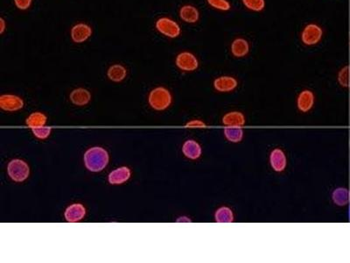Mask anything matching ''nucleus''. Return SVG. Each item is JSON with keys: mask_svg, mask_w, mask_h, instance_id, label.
I'll return each instance as SVG.
<instances>
[{"mask_svg": "<svg viewBox=\"0 0 350 263\" xmlns=\"http://www.w3.org/2000/svg\"><path fill=\"white\" fill-rule=\"evenodd\" d=\"M84 163L90 171L100 172L109 163V154L100 146L91 147L85 153Z\"/></svg>", "mask_w": 350, "mask_h": 263, "instance_id": "obj_1", "label": "nucleus"}, {"mask_svg": "<svg viewBox=\"0 0 350 263\" xmlns=\"http://www.w3.org/2000/svg\"><path fill=\"white\" fill-rule=\"evenodd\" d=\"M148 101H149L150 105L154 110H165L172 103V95L167 89L164 87H157L150 92Z\"/></svg>", "mask_w": 350, "mask_h": 263, "instance_id": "obj_2", "label": "nucleus"}, {"mask_svg": "<svg viewBox=\"0 0 350 263\" xmlns=\"http://www.w3.org/2000/svg\"><path fill=\"white\" fill-rule=\"evenodd\" d=\"M155 27L159 33L170 39L177 38L182 33L178 23L167 17H161L156 20Z\"/></svg>", "mask_w": 350, "mask_h": 263, "instance_id": "obj_3", "label": "nucleus"}, {"mask_svg": "<svg viewBox=\"0 0 350 263\" xmlns=\"http://www.w3.org/2000/svg\"><path fill=\"white\" fill-rule=\"evenodd\" d=\"M7 171L11 179L14 182H24L29 176V166L22 160H12L7 166Z\"/></svg>", "mask_w": 350, "mask_h": 263, "instance_id": "obj_4", "label": "nucleus"}, {"mask_svg": "<svg viewBox=\"0 0 350 263\" xmlns=\"http://www.w3.org/2000/svg\"><path fill=\"white\" fill-rule=\"evenodd\" d=\"M323 30L317 24L311 23L304 27L301 33L302 43L307 46L316 45L321 42Z\"/></svg>", "mask_w": 350, "mask_h": 263, "instance_id": "obj_5", "label": "nucleus"}, {"mask_svg": "<svg viewBox=\"0 0 350 263\" xmlns=\"http://www.w3.org/2000/svg\"><path fill=\"white\" fill-rule=\"evenodd\" d=\"M175 64L183 71H195L199 67V61L194 54L184 51L176 56Z\"/></svg>", "mask_w": 350, "mask_h": 263, "instance_id": "obj_6", "label": "nucleus"}, {"mask_svg": "<svg viewBox=\"0 0 350 263\" xmlns=\"http://www.w3.org/2000/svg\"><path fill=\"white\" fill-rule=\"evenodd\" d=\"M93 33V30L89 24L86 23H77L72 26L70 29V38L76 44L87 42Z\"/></svg>", "mask_w": 350, "mask_h": 263, "instance_id": "obj_7", "label": "nucleus"}, {"mask_svg": "<svg viewBox=\"0 0 350 263\" xmlns=\"http://www.w3.org/2000/svg\"><path fill=\"white\" fill-rule=\"evenodd\" d=\"M24 101L16 95H2L0 97V108L7 111H16L22 109Z\"/></svg>", "mask_w": 350, "mask_h": 263, "instance_id": "obj_8", "label": "nucleus"}, {"mask_svg": "<svg viewBox=\"0 0 350 263\" xmlns=\"http://www.w3.org/2000/svg\"><path fill=\"white\" fill-rule=\"evenodd\" d=\"M237 80L233 77L224 76L214 79V87L215 90L220 92H230L237 87Z\"/></svg>", "mask_w": 350, "mask_h": 263, "instance_id": "obj_9", "label": "nucleus"}, {"mask_svg": "<svg viewBox=\"0 0 350 263\" xmlns=\"http://www.w3.org/2000/svg\"><path fill=\"white\" fill-rule=\"evenodd\" d=\"M86 215V209L81 204H74L69 205L68 208L66 209L65 216L66 220L69 223H75L78 221L81 220L84 218Z\"/></svg>", "mask_w": 350, "mask_h": 263, "instance_id": "obj_10", "label": "nucleus"}, {"mask_svg": "<svg viewBox=\"0 0 350 263\" xmlns=\"http://www.w3.org/2000/svg\"><path fill=\"white\" fill-rule=\"evenodd\" d=\"M315 104V95L309 90L301 91L297 99L298 110L302 112H308L311 110Z\"/></svg>", "mask_w": 350, "mask_h": 263, "instance_id": "obj_11", "label": "nucleus"}, {"mask_svg": "<svg viewBox=\"0 0 350 263\" xmlns=\"http://www.w3.org/2000/svg\"><path fill=\"white\" fill-rule=\"evenodd\" d=\"M69 98L73 104L78 106H83L90 103L91 94L90 91L84 88H77L71 91Z\"/></svg>", "mask_w": 350, "mask_h": 263, "instance_id": "obj_12", "label": "nucleus"}, {"mask_svg": "<svg viewBox=\"0 0 350 263\" xmlns=\"http://www.w3.org/2000/svg\"><path fill=\"white\" fill-rule=\"evenodd\" d=\"M270 163L276 172H282L286 167V157L282 150L276 148L270 156Z\"/></svg>", "mask_w": 350, "mask_h": 263, "instance_id": "obj_13", "label": "nucleus"}, {"mask_svg": "<svg viewBox=\"0 0 350 263\" xmlns=\"http://www.w3.org/2000/svg\"><path fill=\"white\" fill-rule=\"evenodd\" d=\"M179 15L184 22L189 24H195L200 19V13L197 8L191 5H185L181 7Z\"/></svg>", "mask_w": 350, "mask_h": 263, "instance_id": "obj_14", "label": "nucleus"}, {"mask_svg": "<svg viewBox=\"0 0 350 263\" xmlns=\"http://www.w3.org/2000/svg\"><path fill=\"white\" fill-rule=\"evenodd\" d=\"M231 53L235 57L241 58L246 56L250 52V45L246 40L243 38H237L231 43Z\"/></svg>", "mask_w": 350, "mask_h": 263, "instance_id": "obj_15", "label": "nucleus"}, {"mask_svg": "<svg viewBox=\"0 0 350 263\" xmlns=\"http://www.w3.org/2000/svg\"><path fill=\"white\" fill-rule=\"evenodd\" d=\"M130 177V170L127 167H121L114 170L109 175V182L110 184H122L128 181Z\"/></svg>", "mask_w": 350, "mask_h": 263, "instance_id": "obj_16", "label": "nucleus"}, {"mask_svg": "<svg viewBox=\"0 0 350 263\" xmlns=\"http://www.w3.org/2000/svg\"><path fill=\"white\" fill-rule=\"evenodd\" d=\"M182 152L188 159L196 160L201 156V147L195 140H188L183 144Z\"/></svg>", "mask_w": 350, "mask_h": 263, "instance_id": "obj_17", "label": "nucleus"}, {"mask_svg": "<svg viewBox=\"0 0 350 263\" xmlns=\"http://www.w3.org/2000/svg\"><path fill=\"white\" fill-rule=\"evenodd\" d=\"M223 123L227 127H242L245 124V118L239 111H231L224 115Z\"/></svg>", "mask_w": 350, "mask_h": 263, "instance_id": "obj_18", "label": "nucleus"}, {"mask_svg": "<svg viewBox=\"0 0 350 263\" xmlns=\"http://www.w3.org/2000/svg\"><path fill=\"white\" fill-rule=\"evenodd\" d=\"M107 76L111 81L119 83L126 78V68L121 64H113L108 68Z\"/></svg>", "mask_w": 350, "mask_h": 263, "instance_id": "obj_19", "label": "nucleus"}, {"mask_svg": "<svg viewBox=\"0 0 350 263\" xmlns=\"http://www.w3.org/2000/svg\"><path fill=\"white\" fill-rule=\"evenodd\" d=\"M224 135L230 142H240L243 137V131L241 127H227L224 128Z\"/></svg>", "mask_w": 350, "mask_h": 263, "instance_id": "obj_20", "label": "nucleus"}, {"mask_svg": "<svg viewBox=\"0 0 350 263\" xmlns=\"http://www.w3.org/2000/svg\"><path fill=\"white\" fill-rule=\"evenodd\" d=\"M214 218L217 223H232L234 221V214L231 209L229 207H221L218 209Z\"/></svg>", "mask_w": 350, "mask_h": 263, "instance_id": "obj_21", "label": "nucleus"}, {"mask_svg": "<svg viewBox=\"0 0 350 263\" xmlns=\"http://www.w3.org/2000/svg\"><path fill=\"white\" fill-rule=\"evenodd\" d=\"M333 200L335 205L339 206H343L347 205L349 202V192L347 189L339 188L336 189L332 195Z\"/></svg>", "mask_w": 350, "mask_h": 263, "instance_id": "obj_22", "label": "nucleus"}, {"mask_svg": "<svg viewBox=\"0 0 350 263\" xmlns=\"http://www.w3.org/2000/svg\"><path fill=\"white\" fill-rule=\"evenodd\" d=\"M46 123H47V117L45 114L41 112H34L31 114L26 120V125L32 129L44 127Z\"/></svg>", "mask_w": 350, "mask_h": 263, "instance_id": "obj_23", "label": "nucleus"}, {"mask_svg": "<svg viewBox=\"0 0 350 263\" xmlns=\"http://www.w3.org/2000/svg\"><path fill=\"white\" fill-rule=\"evenodd\" d=\"M244 7L254 12H261L266 7L265 0H242Z\"/></svg>", "mask_w": 350, "mask_h": 263, "instance_id": "obj_24", "label": "nucleus"}, {"mask_svg": "<svg viewBox=\"0 0 350 263\" xmlns=\"http://www.w3.org/2000/svg\"><path fill=\"white\" fill-rule=\"evenodd\" d=\"M210 7L220 11H229L231 8L230 3L228 0H207Z\"/></svg>", "mask_w": 350, "mask_h": 263, "instance_id": "obj_25", "label": "nucleus"}, {"mask_svg": "<svg viewBox=\"0 0 350 263\" xmlns=\"http://www.w3.org/2000/svg\"><path fill=\"white\" fill-rule=\"evenodd\" d=\"M338 80L340 85L343 87H347L349 85V67H344L338 76Z\"/></svg>", "mask_w": 350, "mask_h": 263, "instance_id": "obj_26", "label": "nucleus"}, {"mask_svg": "<svg viewBox=\"0 0 350 263\" xmlns=\"http://www.w3.org/2000/svg\"><path fill=\"white\" fill-rule=\"evenodd\" d=\"M34 136L37 137L38 139L44 140L47 139L51 133V128L49 127H38V128H33L32 129Z\"/></svg>", "mask_w": 350, "mask_h": 263, "instance_id": "obj_27", "label": "nucleus"}, {"mask_svg": "<svg viewBox=\"0 0 350 263\" xmlns=\"http://www.w3.org/2000/svg\"><path fill=\"white\" fill-rule=\"evenodd\" d=\"M13 2L19 10L26 11L31 7L33 0H13Z\"/></svg>", "mask_w": 350, "mask_h": 263, "instance_id": "obj_28", "label": "nucleus"}, {"mask_svg": "<svg viewBox=\"0 0 350 263\" xmlns=\"http://www.w3.org/2000/svg\"><path fill=\"white\" fill-rule=\"evenodd\" d=\"M187 128H204L206 125L201 121H192L186 125Z\"/></svg>", "mask_w": 350, "mask_h": 263, "instance_id": "obj_29", "label": "nucleus"}, {"mask_svg": "<svg viewBox=\"0 0 350 263\" xmlns=\"http://www.w3.org/2000/svg\"><path fill=\"white\" fill-rule=\"evenodd\" d=\"M7 29V22L4 18H0V33L3 34Z\"/></svg>", "mask_w": 350, "mask_h": 263, "instance_id": "obj_30", "label": "nucleus"}, {"mask_svg": "<svg viewBox=\"0 0 350 263\" xmlns=\"http://www.w3.org/2000/svg\"><path fill=\"white\" fill-rule=\"evenodd\" d=\"M180 221H188V222H190V219H186L185 217H184V218L183 219H178V222H180Z\"/></svg>", "mask_w": 350, "mask_h": 263, "instance_id": "obj_31", "label": "nucleus"}, {"mask_svg": "<svg viewBox=\"0 0 350 263\" xmlns=\"http://www.w3.org/2000/svg\"><path fill=\"white\" fill-rule=\"evenodd\" d=\"M349 216H350V209H349Z\"/></svg>", "mask_w": 350, "mask_h": 263, "instance_id": "obj_32", "label": "nucleus"}]
</instances>
